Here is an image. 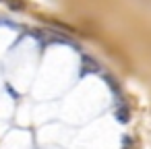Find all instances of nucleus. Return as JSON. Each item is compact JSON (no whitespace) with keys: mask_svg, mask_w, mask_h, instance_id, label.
Instances as JSON below:
<instances>
[{"mask_svg":"<svg viewBox=\"0 0 151 149\" xmlns=\"http://www.w3.org/2000/svg\"><path fill=\"white\" fill-rule=\"evenodd\" d=\"M9 6L13 11H21V9H25V2H21V0H9Z\"/></svg>","mask_w":151,"mask_h":149,"instance_id":"nucleus-3","label":"nucleus"},{"mask_svg":"<svg viewBox=\"0 0 151 149\" xmlns=\"http://www.w3.org/2000/svg\"><path fill=\"white\" fill-rule=\"evenodd\" d=\"M116 118H118V122H128V108H126V106L120 108V110L116 112Z\"/></svg>","mask_w":151,"mask_h":149,"instance_id":"nucleus-2","label":"nucleus"},{"mask_svg":"<svg viewBox=\"0 0 151 149\" xmlns=\"http://www.w3.org/2000/svg\"><path fill=\"white\" fill-rule=\"evenodd\" d=\"M106 81L110 83V87H112L114 91H118V83H116V79H114V77H106Z\"/></svg>","mask_w":151,"mask_h":149,"instance_id":"nucleus-4","label":"nucleus"},{"mask_svg":"<svg viewBox=\"0 0 151 149\" xmlns=\"http://www.w3.org/2000/svg\"><path fill=\"white\" fill-rule=\"evenodd\" d=\"M0 2H9V0H0Z\"/></svg>","mask_w":151,"mask_h":149,"instance_id":"nucleus-6","label":"nucleus"},{"mask_svg":"<svg viewBox=\"0 0 151 149\" xmlns=\"http://www.w3.org/2000/svg\"><path fill=\"white\" fill-rule=\"evenodd\" d=\"M130 147V137H124V149Z\"/></svg>","mask_w":151,"mask_h":149,"instance_id":"nucleus-5","label":"nucleus"},{"mask_svg":"<svg viewBox=\"0 0 151 149\" xmlns=\"http://www.w3.org/2000/svg\"><path fill=\"white\" fill-rule=\"evenodd\" d=\"M83 64H85V71H91V73H97V71H99V64H97L93 58H87V56H85V58H83Z\"/></svg>","mask_w":151,"mask_h":149,"instance_id":"nucleus-1","label":"nucleus"}]
</instances>
